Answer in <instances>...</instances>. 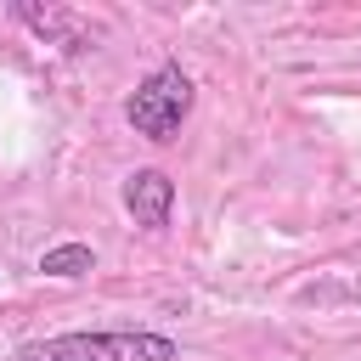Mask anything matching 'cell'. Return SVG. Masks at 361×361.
I'll use <instances>...</instances> for the list:
<instances>
[{
  "instance_id": "cell-4",
  "label": "cell",
  "mask_w": 361,
  "mask_h": 361,
  "mask_svg": "<svg viewBox=\"0 0 361 361\" xmlns=\"http://www.w3.org/2000/svg\"><path fill=\"white\" fill-rule=\"evenodd\" d=\"M11 17L28 23L45 45H62V51H85V45H90V28H85L73 11H56V6H45V11H39V6H11Z\"/></svg>"
},
{
  "instance_id": "cell-3",
  "label": "cell",
  "mask_w": 361,
  "mask_h": 361,
  "mask_svg": "<svg viewBox=\"0 0 361 361\" xmlns=\"http://www.w3.org/2000/svg\"><path fill=\"white\" fill-rule=\"evenodd\" d=\"M124 209L141 220V226H169V209H175V180L164 169H135L124 180Z\"/></svg>"
},
{
  "instance_id": "cell-5",
  "label": "cell",
  "mask_w": 361,
  "mask_h": 361,
  "mask_svg": "<svg viewBox=\"0 0 361 361\" xmlns=\"http://www.w3.org/2000/svg\"><path fill=\"white\" fill-rule=\"evenodd\" d=\"M39 271H45V276H68V282H73V276H90V271H96V254H90L85 243H56V248H45V254H39Z\"/></svg>"
},
{
  "instance_id": "cell-1",
  "label": "cell",
  "mask_w": 361,
  "mask_h": 361,
  "mask_svg": "<svg viewBox=\"0 0 361 361\" xmlns=\"http://www.w3.org/2000/svg\"><path fill=\"white\" fill-rule=\"evenodd\" d=\"M180 344L169 333L147 327H113V333H51V338H23L17 361H175Z\"/></svg>"
},
{
  "instance_id": "cell-2",
  "label": "cell",
  "mask_w": 361,
  "mask_h": 361,
  "mask_svg": "<svg viewBox=\"0 0 361 361\" xmlns=\"http://www.w3.org/2000/svg\"><path fill=\"white\" fill-rule=\"evenodd\" d=\"M192 102H197L192 73H186L180 62H164V68H152V73L130 90L124 118H130V130L147 135V141H175L180 124L192 118Z\"/></svg>"
}]
</instances>
